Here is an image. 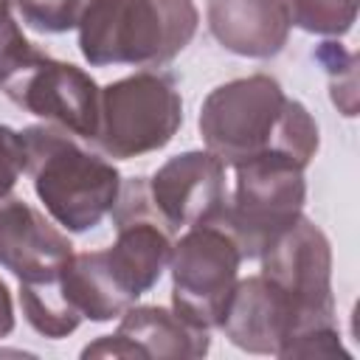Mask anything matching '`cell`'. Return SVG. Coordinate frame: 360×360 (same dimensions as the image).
<instances>
[{"mask_svg": "<svg viewBox=\"0 0 360 360\" xmlns=\"http://www.w3.org/2000/svg\"><path fill=\"white\" fill-rule=\"evenodd\" d=\"M242 262V250L225 222L186 228L169 259L172 309L191 326L219 329Z\"/></svg>", "mask_w": 360, "mask_h": 360, "instance_id": "6", "label": "cell"}, {"mask_svg": "<svg viewBox=\"0 0 360 360\" xmlns=\"http://www.w3.org/2000/svg\"><path fill=\"white\" fill-rule=\"evenodd\" d=\"M194 0H87L79 17V51L87 65L163 68L197 34Z\"/></svg>", "mask_w": 360, "mask_h": 360, "instance_id": "3", "label": "cell"}, {"mask_svg": "<svg viewBox=\"0 0 360 360\" xmlns=\"http://www.w3.org/2000/svg\"><path fill=\"white\" fill-rule=\"evenodd\" d=\"M20 135L25 172L48 217L68 233H87L101 225L121 191L115 163L53 124H31Z\"/></svg>", "mask_w": 360, "mask_h": 360, "instance_id": "2", "label": "cell"}, {"mask_svg": "<svg viewBox=\"0 0 360 360\" xmlns=\"http://www.w3.org/2000/svg\"><path fill=\"white\" fill-rule=\"evenodd\" d=\"M118 338H124L132 349V357L141 360H197L211 349V338L205 329L191 326L174 309L158 304H132L121 312Z\"/></svg>", "mask_w": 360, "mask_h": 360, "instance_id": "13", "label": "cell"}, {"mask_svg": "<svg viewBox=\"0 0 360 360\" xmlns=\"http://www.w3.org/2000/svg\"><path fill=\"white\" fill-rule=\"evenodd\" d=\"M25 172V146L22 135L6 124H0V197L11 194L17 180Z\"/></svg>", "mask_w": 360, "mask_h": 360, "instance_id": "18", "label": "cell"}, {"mask_svg": "<svg viewBox=\"0 0 360 360\" xmlns=\"http://www.w3.org/2000/svg\"><path fill=\"white\" fill-rule=\"evenodd\" d=\"M360 0H287L290 20L307 34L343 37L357 20Z\"/></svg>", "mask_w": 360, "mask_h": 360, "instance_id": "15", "label": "cell"}, {"mask_svg": "<svg viewBox=\"0 0 360 360\" xmlns=\"http://www.w3.org/2000/svg\"><path fill=\"white\" fill-rule=\"evenodd\" d=\"M70 239L14 191L0 197V264L20 284L59 276L73 259Z\"/></svg>", "mask_w": 360, "mask_h": 360, "instance_id": "11", "label": "cell"}, {"mask_svg": "<svg viewBox=\"0 0 360 360\" xmlns=\"http://www.w3.org/2000/svg\"><path fill=\"white\" fill-rule=\"evenodd\" d=\"M259 262L262 276H267L292 301L298 312V335L321 326H338L332 292V245L312 219L301 214L298 222L259 256Z\"/></svg>", "mask_w": 360, "mask_h": 360, "instance_id": "7", "label": "cell"}, {"mask_svg": "<svg viewBox=\"0 0 360 360\" xmlns=\"http://www.w3.org/2000/svg\"><path fill=\"white\" fill-rule=\"evenodd\" d=\"M183 124V98L172 73L138 70L98 93V129L90 141L104 158L132 160L163 149Z\"/></svg>", "mask_w": 360, "mask_h": 360, "instance_id": "4", "label": "cell"}, {"mask_svg": "<svg viewBox=\"0 0 360 360\" xmlns=\"http://www.w3.org/2000/svg\"><path fill=\"white\" fill-rule=\"evenodd\" d=\"M14 332V304H11V290L0 278V340Z\"/></svg>", "mask_w": 360, "mask_h": 360, "instance_id": "19", "label": "cell"}, {"mask_svg": "<svg viewBox=\"0 0 360 360\" xmlns=\"http://www.w3.org/2000/svg\"><path fill=\"white\" fill-rule=\"evenodd\" d=\"M236 169L233 197H228L225 228L236 239L242 259H259L281 233H287L307 202L304 166L267 152Z\"/></svg>", "mask_w": 360, "mask_h": 360, "instance_id": "5", "label": "cell"}, {"mask_svg": "<svg viewBox=\"0 0 360 360\" xmlns=\"http://www.w3.org/2000/svg\"><path fill=\"white\" fill-rule=\"evenodd\" d=\"M42 53L45 51H39L34 42L25 39L14 14L0 17V90L8 82H14L22 70H28Z\"/></svg>", "mask_w": 360, "mask_h": 360, "instance_id": "17", "label": "cell"}, {"mask_svg": "<svg viewBox=\"0 0 360 360\" xmlns=\"http://www.w3.org/2000/svg\"><path fill=\"white\" fill-rule=\"evenodd\" d=\"M87 0H14L22 22L39 34H65L79 25Z\"/></svg>", "mask_w": 360, "mask_h": 360, "instance_id": "16", "label": "cell"}, {"mask_svg": "<svg viewBox=\"0 0 360 360\" xmlns=\"http://www.w3.org/2000/svg\"><path fill=\"white\" fill-rule=\"evenodd\" d=\"M205 20L225 51L248 59L281 53L292 28L287 0H208Z\"/></svg>", "mask_w": 360, "mask_h": 360, "instance_id": "12", "label": "cell"}, {"mask_svg": "<svg viewBox=\"0 0 360 360\" xmlns=\"http://www.w3.org/2000/svg\"><path fill=\"white\" fill-rule=\"evenodd\" d=\"M3 93L25 112L70 132L79 141H93L98 129L96 79L73 62L42 53L28 70L3 87Z\"/></svg>", "mask_w": 360, "mask_h": 360, "instance_id": "8", "label": "cell"}, {"mask_svg": "<svg viewBox=\"0 0 360 360\" xmlns=\"http://www.w3.org/2000/svg\"><path fill=\"white\" fill-rule=\"evenodd\" d=\"M197 124L205 149L225 166L276 152L307 169L321 143L309 110L287 98L281 84L267 73L231 79L214 87L200 107Z\"/></svg>", "mask_w": 360, "mask_h": 360, "instance_id": "1", "label": "cell"}, {"mask_svg": "<svg viewBox=\"0 0 360 360\" xmlns=\"http://www.w3.org/2000/svg\"><path fill=\"white\" fill-rule=\"evenodd\" d=\"M20 307L31 329L51 340L68 338L82 323V315L73 309V304L62 290V273L42 281L20 284Z\"/></svg>", "mask_w": 360, "mask_h": 360, "instance_id": "14", "label": "cell"}, {"mask_svg": "<svg viewBox=\"0 0 360 360\" xmlns=\"http://www.w3.org/2000/svg\"><path fill=\"white\" fill-rule=\"evenodd\" d=\"M219 329L236 349L248 354L278 357L281 349L298 335V312L292 301L259 273L233 284Z\"/></svg>", "mask_w": 360, "mask_h": 360, "instance_id": "10", "label": "cell"}, {"mask_svg": "<svg viewBox=\"0 0 360 360\" xmlns=\"http://www.w3.org/2000/svg\"><path fill=\"white\" fill-rule=\"evenodd\" d=\"M149 194L172 233L222 222L228 211L225 163L208 149L174 155L149 177Z\"/></svg>", "mask_w": 360, "mask_h": 360, "instance_id": "9", "label": "cell"}]
</instances>
